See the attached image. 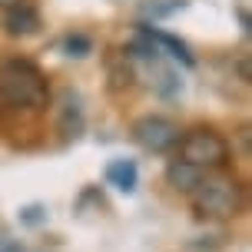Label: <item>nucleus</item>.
<instances>
[{
	"instance_id": "nucleus-4",
	"label": "nucleus",
	"mask_w": 252,
	"mask_h": 252,
	"mask_svg": "<svg viewBox=\"0 0 252 252\" xmlns=\"http://www.w3.org/2000/svg\"><path fill=\"white\" fill-rule=\"evenodd\" d=\"M129 133H133V143H136L139 150L156 153V156L173 153L176 143H179V136H183V129H179L176 120L159 116V113H146V116H139V120H133Z\"/></svg>"
},
{
	"instance_id": "nucleus-5",
	"label": "nucleus",
	"mask_w": 252,
	"mask_h": 252,
	"mask_svg": "<svg viewBox=\"0 0 252 252\" xmlns=\"http://www.w3.org/2000/svg\"><path fill=\"white\" fill-rule=\"evenodd\" d=\"M40 27H43V20H40L37 7H30L27 0L3 10V30H7L10 37H33Z\"/></svg>"
},
{
	"instance_id": "nucleus-2",
	"label": "nucleus",
	"mask_w": 252,
	"mask_h": 252,
	"mask_svg": "<svg viewBox=\"0 0 252 252\" xmlns=\"http://www.w3.org/2000/svg\"><path fill=\"white\" fill-rule=\"evenodd\" d=\"M189 202H192V213L199 219L226 222V219L242 216V209H246V183L226 169L202 173V179L189 192Z\"/></svg>"
},
{
	"instance_id": "nucleus-1",
	"label": "nucleus",
	"mask_w": 252,
	"mask_h": 252,
	"mask_svg": "<svg viewBox=\"0 0 252 252\" xmlns=\"http://www.w3.org/2000/svg\"><path fill=\"white\" fill-rule=\"evenodd\" d=\"M50 103V83L33 60L10 57L0 63V106L40 113Z\"/></svg>"
},
{
	"instance_id": "nucleus-8",
	"label": "nucleus",
	"mask_w": 252,
	"mask_h": 252,
	"mask_svg": "<svg viewBox=\"0 0 252 252\" xmlns=\"http://www.w3.org/2000/svg\"><path fill=\"white\" fill-rule=\"evenodd\" d=\"M202 179V169H196V166L183 163V159H173V163L166 166V183L176 189V192H192V186Z\"/></svg>"
},
{
	"instance_id": "nucleus-6",
	"label": "nucleus",
	"mask_w": 252,
	"mask_h": 252,
	"mask_svg": "<svg viewBox=\"0 0 252 252\" xmlns=\"http://www.w3.org/2000/svg\"><path fill=\"white\" fill-rule=\"evenodd\" d=\"M139 33L150 40L156 50H166V57H173V60H183L186 66H192V53H189V47L183 43V40H176L173 33H163V30H156V27H150V24H139Z\"/></svg>"
},
{
	"instance_id": "nucleus-9",
	"label": "nucleus",
	"mask_w": 252,
	"mask_h": 252,
	"mask_svg": "<svg viewBox=\"0 0 252 252\" xmlns=\"http://www.w3.org/2000/svg\"><path fill=\"white\" fill-rule=\"evenodd\" d=\"M63 53L66 57H87V53H93V40L87 33H70L63 40Z\"/></svg>"
},
{
	"instance_id": "nucleus-3",
	"label": "nucleus",
	"mask_w": 252,
	"mask_h": 252,
	"mask_svg": "<svg viewBox=\"0 0 252 252\" xmlns=\"http://www.w3.org/2000/svg\"><path fill=\"white\" fill-rule=\"evenodd\" d=\"M176 159L196 166L202 173H216V169H226L232 163V150H229V139L222 133H216L213 126H192L186 129L176 143Z\"/></svg>"
},
{
	"instance_id": "nucleus-7",
	"label": "nucleus",
	"mask_w": 252,
	"mask_h": 252,
	"mask_svg": "<svg viewBox=\"0 0 252 252\" xmlns=\"http://www.w3.org/2000/svg\"><path fill=\"white\" fill-rule=\"evenodd\" d=\"M106 183L113 189H120V192H136L139 186V169L133 159H113V163L106 166Z\"/></svg>"
},
{
	"instance_id": "nucleus-11",
	"label": "nucleus",
	"mask_w": 252,
	"mask_h": 252,
	"mask_svg": "<svg viewBox=\"0 0 252 252\" xmlns=\"http://www.w3.org/2000/svg\"><path fill=\"white\" fill-rule=\"evenodd\" d=\"M17 3H24V0H0V7L7 10V7H17Z\"/></svg>"
},
{
	"instance_id": "nucleus-10",
	"label": "nucleus",
	"mask_w": 252,
	"mask_h": 252,
	"mask_svg": "<svg viewBox=\"0 0 252 252\" xmlns=\"http://www.w3.org/2000/svg\"><path fill=\"white\" fill-rule=\"evenodd\" d=\"M0 252H24V249H20V246H10V242H7V246H0Z\"/></svg>"
}]
</instances>
